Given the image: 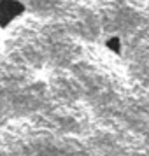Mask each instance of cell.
I'll return each mask as SVG.
<instances>
[{"label": "cell", "instance_id": "6da1fadb", "mask_svg": "<svg viewBox=\"0 0 149 156\" xmlns=\"http://www.w3.org/2000/svg\"><path fill=\"white\" fill-rule=\"evenodd\" d=\"M25 12L27 5L21 0H0V30L9 28Z\"/></svg>", "mask_w": 149, "mask_h": 156}, {"label": "cell", "instance_id": "7a4b0ae2", "mask_svg": "<svg viewBox=\"0 0 149 156\" xmlns=\"http://www.w3.org/2000/svg\"><path fill=\"white\" fill-rule=\"evenodd\" d=\"M104 46L107 48L109 53H112L114 56H121L123 55V39L119 35H111L104 41Z\"/></svg>", "mask_w": 149, "mask_h": 156}]
</instances>
